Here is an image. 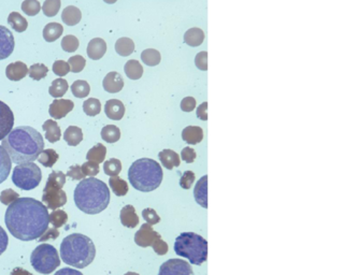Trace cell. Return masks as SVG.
Returning <instances> with one entry per match:
<instances>
[{
  "instance_id": "57",
  "label": "cell",
  "mask_w": 344,
  "mask_h": 275,
  "mask_svg": "<svg viewBox=\"0 0 344 275\" xmlns=\"http://www.w3.org/2000/svg\"><path fill=\"white\" fill-rule=\"evenodd\" d=\"M59 237V231L57 228H47V230L38 240L39 242H45L47 240H55Z\"/></svg>"
},
{
  "instance_id": "2",
  "label": "cell",
  "mask_w": 344,
  "mask_h": 275,
  "mask_svg": "<svg viewBox=\"0 0 344 275\" xmlns=\"http://www.w3.org/2000/svg\"><path fill=\"white\" fill-rule=\"evenodd\" d=\"M16 164L33 162L44 148L43 137L32 127L19 126L12 129L1 145Z\"/></svg>"
},
{
  "instance_id": "3",
  "label": "cell",
  "mask_w": 344,
  "mask_h": 275,
  "mask_svg": "<svg viewBox=\"0 0 344 275\" xmlns=\"http://www.w3.org/2000/svg\"><path fill=\"white\" fill-rule=\"evenodd\" d=\"M77 208L89 215L99 214L110 203V190L105 182L94 176L83 178L74 189Z\"/></svg>"
},
{
  "instance_id": "58",
  "label": "cell",
  "mask_w": 344,
  "mask_h": 275,
  "mask_svg": "<svg viewBox=\"0 0 344 275\" xmlns=\"http://www.w3.org/2000/svg\"><path fill=\"white\" fill-rule=\"evenodd\" d=\"M8 244H9L8 235H6V232L4 231L2 227L0 226V255H2V254L5 252L6 247H8Z\"/></svg>"
},
{
  "instance_id": "47",
  "label": "cell",
  "mask_w": 344,
  "mask_h": 275,
  "mask_svg": "<svg viewBox=\"0 0 344 275\" xmlns=\"http://www.w3.org/2000/svg\"><path fill=\"white\" fill-rule=\"evenodd\" d=\"M53 72L59 78L66 77V75L70 72V66H69L68 61L56 60L53 64Z\"/></svg>"
},
{
  "instance_id": "34",
  "label": "cell",
  "mask_w": 344,
  "mask_h": 275,
  "mask_svg": "<svg viewBox=\"0 0 344 275\" xmlns=\"http://www.w3.org/2000/svg\"><path fill=\"white\" fill-rule=\"evenodd\" d=\"M110 187L112 188L114 194L118 197L125 196L128 192V184L125 180H123L120 176L115 175L111 176L109 180Z\"/></svg>"
},
{
  "instance_id": "15",
  "label": "cell",
  "mask_w": 344,
  "mask_h": 275,
  "mask_svg": "<svg viewBox=\"0 0 344 275\" xmlns=\"http://www.w3.org/2000/svg\"><path fill=\"white\" fill-rule=\"evenodd\" d=\"M102 86L106 92L110 94H116L123 89L124 80L119 72H109L102 81Z\"/></svg>"
},
{
  "instance_id": "46",
  "label": "cell",
  "mask_w": 344,
  "mask_h": 275,
  "mask_svg": "<svg viewBox=\"0 0 344 275\" xmlns=\"http://www.w3.org/2000/svg\"><path fill=\"white\" fill-rule=\"evenodd\" d=\"M68 64L70 66V71L73 73H79L85 68L86 60L81 55H74V56L68 59Z\"/></svg>"
},
{
  "instance_id": "50",
  "label": "cell",
  "mask_w": 344,
  "mask_h": 275,
  "mask_svg": "<svg viewBox=\"0 0 344 275\" xmlns=\"http://www.w3.org/2000/svg\"><path fill=\"white\" fill-rule=\"evenodd\" d=\"M142 216L143 218L146 219V222L149 224V225H156L161 222V217L157 215V213L155 210L153 209H144L142 211Z\"/></svg>"
},
{
  "instance_id": "52",
  "label": "cell",
  "mask_w": 344,
  "mask_h": 275,
  "mask_svg": "<svg viewBox=\"0 0 344 275\" xmlns=\"http://www.w3.org/2000/svg\"><path fill=\"white\" fill-rule=\"evenodd\" d=\"M195 182V173L192 171H185L180 180V186L183 189H189Z\"/></svg>"
},
{
  "instance_id": "40",
  "label": "cell",
  "mask_w": 344,
  "mask_h": 275,
  "mask_svg": "<svg viewBox=\"0 0 344 275\" xmlns=\"http://www.w3.org/2000/svg\"><path fill=\"white\" fill-rule=\"evenodd\" d=\"M103 171L109 176L119 175L122 171V162L116 158H111L103 163Z\"/></svg>"
},
{
  "instance_id": "51",
  "label": "cell",
  "mask_w": 344,
  "mask_h": 275,
  "mask_svg": "<svg viewBox=\"0 0 344 275\" xmlns=\"http://www.w3.org/2000/svg\"><path fill=\"white\" fill-rule=\"evenodd\" d=\"M195 65L198 69H200L201 71L208 70V52H199L195 57Z\"/></svg>"
},
{
  "instance_id": "39",
  "label": "cell",
  "mask_w": 344,
  "mask_h": 275,
  "mask_svg": "<svg viewBox=\"0 0 344 275\" xmlns=\"http://www.w3.org/2000/svg\"><path fill=\"white\" fill-rule=\"evenodd\" d=\"M83 111L88 116H96L101 111V103L96 98H88L83 103Z\"/></svg>"
},
{
  "instance_id": "14",
  "label": "cell",
  "mask_w": 344,
  "mask_h": 275,
  "mask_svg": "<svg viewBox=\"0 0 344 275\" xmlns=\"http://www.w3.org/2000/svg\"><path fill=\"white\" fill-rule=\"evenodd\" d=\"M74 108L73 101L69 99H55L49 108V113L54 120H61Z\"/></svg>"
},
{
  "instance_id": "29",
  "label": "cell",
  "mask_w": 344,
  "mask_h": 275,
  "mask_svg": "<svg viewBox=\"0 0 344 275\" xmlns=\"http://www.w3.org/2000/svg\"><path fill=\"white\" fill-rule=\"evenodd\" d=\"M124 71H125L127 78L130 80H139L143 75V67L136 59L128 60L124 66Z\"/></svg>"
},
{
  "instance_id": "43",
  "label": "cell",
  "mask_w": 344,
  "mask_h": 275,
  "mask_svg": "<svg viewBox=\"0 0 344 275\" xmlns=\"http://www.w3.org/2000/svg\"><path fill=\"white\" fill-rule=\"evenodd\" d=\"M60 5H61L60 0H45L41 10L43 11L45 16L53 17L58 13Z\"/></svg>"
},
{
  "instance_id": "22",
  "label": "cell",
  "mask_w": 344,
  "mask_h": 275,
  "mask_svg": "<svg viewBox=\"0 0 344 275\" xmlns=\"http://www.w3.org/2000/svg\"><path fill=\"white\" fill-rule=\"evenodd\" d=\"M61 19L67 26H75L82 19V13L80 9L74 5H68L61 13Z\"/></svg>"
},
{
  "instance_id": "60",
  "label": "cell",
  "mask_w": 344,
  "mask_h": 275,
  "mask_svg": "<svg viewBox=\"0 0 344 275\" xmlns=\"http://www.w3.org/2000/svg\"><path fill=\"white\" fill-rule=\"evenodd\" d=\"M54 275H83V274H82V272H80L78 270L71 269V268H63V269H60Z\"/></svg>"
},
{
  "instance_id": "44",
  "label": "cell",
  "mask_w": 344,
  "mask_h": 275,
  "mask_svg": "<svg viewBox=\"0 0 344 275\" xmlns=\"http://www.w3.org/2000/svg\"><path fill=\"white\" fill-rule=\"evenodd\" d=\"M68 221V215L65 211L54 210L50 214V223L53 225L54 228H60Z\"/></svg>"
},
{
  "instance_id": "48",
  "label": "cell",
  "mask_w": 344,
  "mask_h": 275,
  "mask_svg": "<svg viewBox=\"0 0 344 275\" xmlns=\"http://www.w3.org/2000/svg\"><path fill=\"white\" fill-rule=\"evenodd\" d=\"M81 169L85 176H95L99 173V163L87 160L82 164Z\"/></svg>"
},
{
  "instance_id": "5",
  "label": "cell",
  "mask_w": 344,
  "mask_h": 275,
  "mask_svg": "<svg viewBox=\"0 0 344 275\" xmlns=\"http://www.w3.org/2000/svg\"><path fill=\"white\" fill-rule=\"evenodd\" d=\"M163 176L161 164L150 158L136 160L128 170L130 184L135 189L142 192H150L160 187Z\"/></svg>"
},
{
  "instance_id": "26",
  "label": "cell",
  "mask_w": 344,
  "mask_h": 275,
  "mask_svg": "<svg viewBox=\"0 0 344 275\" xmlns=\"http://www.w3.org/2000/svg\"><path fill=\"white\" fill-rule=\"evenodd\" d=\"M64 32V26L59 23H49L43 28V38L46 42H54L61 37Z\"/></svg>"
},
{
  "instance_id": "35",
  "label": "cell",
  "mask_w": 344,
  "mask_h": 275,
  "mask_svg": "<svg viewBox=\"0 0 344 275\" xmlns=\"http://www.w3.org/2000/svg\"><path fill=\"white\" fill-rule=\"evenodd\" d=\"M58 158H59L58 154L55 152L54 149L47 148V149H43L42 152H41V154L37 158V160L45 168H52L58 160Z\"/></svg>"
},
{
  "instance_id": "11",
  "label": "cell",
  "mask_w": 344,
  "mask_h": 275,
  "mask_svg": "<svg viewBox=\"0 0 344 275\" xmlns=\"http://www.w3.org/2000/svg\"><path fill=\"white\" fill-rule=\"evenodd\" d=\"M14 125V114L8 105L0 101V140L10 134Z\"/></svg>"
},
{
  "instance_id": "53",
  "label": "cell",
  "mask_w": 344,
  "mask_h": 275,
  "mask_svg": "<svg viewBox=\"0 0 344 275\" xmlns=\"http://www.w3.org/2000/svg\"><path fill=\"white\" fill-rule=\"evenodd\" d=\"M152 247H153L154 252L160 256L166 255V254L168 253V250H169L168 244L165 242V241H163L161 238L154 241V243L152 244Z\"/></svg>"
},
{
  "instance_id": "61",
  "label": "cell",
  "mask_w": 344,
  "mask_h": 275,
  "mask_svg": "<svg viewBox=\"0 0 344 275\" xmlns=\"http://www.w3.org/2000/svg\"><path fill=\"white\" fill-rule=\"evenodd\" d=\"M10 275H33V274L22 269V268H15V269H13Z\"/></svg>"
},
{
  "instance_id": "1",
  "label": "cell",
  "mask_w": 344,
  "mask_h": 275,
  "mask_svg": "<svg viewBox=\"0 0 344 275\" xmlns=\"http://www.w3.org/2000/svg\"><path fill=\"white\" fill-rule=\"evenodd\" d=\"M4 223L11 235L20 241L38 240L49 228L47 208L33 198H18L9 204Z\"/></svg>"
},
{
  "instance_id": "56",
  "label": "cell",
  "mask_w": 344,
  "mask_h": 275,
  "mask_svg": "<svg viewBox=\"0 0 344 275\" xmlns=\"http://www.w3.org/2000/svg\"><path fill=\"white\" fill-rule=\"evenodd\" d=\"M196 152H195V149H192L191 147H184L183 150H182V153H181V157H182V159L185 161V162H187V163H192L195 161L196 159Z\"/></svg>"
},
{
  "instance_id": "12",
  "label": "cell",
  "mask_w": 344,
  "mask_h": 275,
  "mask_svg": "<svg viewBox=\"0 0 344 275\" xmlns=\"http://www.w3.org/2000/svg\"><path fill=\"white\" fill-rule=\"evenodd\" d=\"M160 238H161L160 233H157L152 228V226L147 223V224H143L141 226V228L136 232L135 242L137 245H139L141 247H149V246H152L154 241Z\"/></svg>"
},
{
  "instance_id": "49",
  "label": "cell",
  "mask_w": 344,
  "mask_h": 275,
  "mask_svg": "<svg viewBox=\"0 0 344 275\" xmlns=\"http://www.w3.org/2000/svg\"><path fill=\"white\" fill-rule=\"evenodd\" d=\"M18 198H19V195L17 194V192L9 188V189L1 191V195H0V202L4 205H9L12 202L17 200Z\"/></svg>"
},
{
  "instance_id": "62",
  "label": "cell",
  "mask_w": 344,
  "mask_h": 275,
  "mask_svg": "<svg viewBox=\"0 0 344 275\" xmlns=\"http://www.w3.org/2000/svg\"><path fill=\"white\" fill-rule=\"evenodd\" d=\"M103 1H105L108 4H113V3H115L116 1H118V0H103Z\"/></svg>"
},
{
  "instance_id": "32",
  "label": "cell",
  "mask_w": 344,
  "mask_h": 275,
  "mask_svg": "<svg viewBox=\"0 0 344 275\" xmlns=\"http://www.w3.org/2000/svg\"><path fill=\"white\" fill-rule=\"evenodd\" d=\"M8 23L16 32H24L28 27L27 19L23 17V15H20L18 12L10 13L8 16Z\"/></svg>"
},
{
  "instance_id": "28",
  "label": "cell",
  "mask_w": 344,
  "mask_h": 275,
  "mask_svg": "<svg viewBox=\"0 0 344 275\" xmlns=\"http://www.w3.org/2000/svg\"><path fill=\"white\" fill-rule=\"evenodd\" d=\"M64 140L68 145L77 146L83 140V133L82 129L77 126H69L64 133Z\"/></svg>"
},
{
  "instance_id": "24",
  "label": "cell",
  "mask_w": 344,
  "mask_h": 275,
  "mask_svg": "<svg viewBox=\"0 0 344 275\" xmlns=\"http://www.w3.org/2000/svg\"><path fill=\"white\" fill-rule=\"evenodd\" d=\"M42 129L45 132V139L50 143L58 142L61 137L60 128L58 124L53 120H47L42 125Z\"/></svg>"
},
{
  "instance_id": "33",
  "label": "cell",
  "mask_w": 344,
  "mask_h": 275,
  "mask_svg": "<svg viewBox=\"0 0 344 275\" xmlns=\"http://www.w3.org/2000/svg\"><path fill=\"white\" fill-rule=\"evenodd\" d=\"M106 155H107L106 146L101 143H97L94 147H92L88 150L86 155V159L89 161L101 163L103 162V160H105Z\"/></svg>"
},
{
  "instance_id": "36",
  "label": "cell",
  "mask_w": 344,
  "mask_h": 275,
  "mask_svg": "<svg viewBox=\"0 0 344 275\" xmlns=\"http://www.w3.org/2000/svg\"><path fill=\"white\" fill-rule=\"evenodd\" d=\"M101 138L108 143H115L121 139V130L114 125H107L101 130Z\"/></svg>"
},
{
  "instance_id": "13",
  "label": "cell",
  "mask_w": 344,
  "mask_h": 275,
  "mask_svg": "<svg viewBox=\"0 0 344 275\" xmlns=\"http://www.w3.org/2000/svg\"><path fill=\"white\" fill-rule=\"evenodd\" d=\"M15 41L12 32L0 25V60L8 58L14 51Z\"/></svg>"
},
{
  "instance_id": "37",
  "label": "cell",
  "mask_w": 344,
  "mask_h": 275,
  "mask_svg": "<svg viewBox=\"0 0 344 275\" xmlns=\"http://www.w3.org/2000/svg\"><path fill=\"white\" fill-rule=\"evenodd\" d=\"M141 60L143 64L150 67H155L161 63L162 56L161 53L155 49H147L141 53Z\"/></svg>"
},
{
  "instance_id": "7",
  "label": "cell",
  "mask_w": 344,
  "mask_h": 275,
  "mask_svg": "<svg viewBox=\"0 0 344 275\" xmlns=\"http://www.w3.org/2000/svg\"><path fill=\"white\" fill-rule=\"evenodd\" d=\"M66 184V175L61 171H53L47 177L43 189L42 202L50 210H57L67 202L66 192L61 189Z\"/></svg>"
},
{
  "instance_id": "9",
  "label": "cell",
  "mask_w": 344,
  "mask_h": 275,
  "mask_svg": "<svg viewBox=\"0 0 344 275\" xmlns=\"http://www.w3.org/2000/svg\"><path fill=\"white\" fill-rule=\"evenodd\" d=\"M42 180V172L33 162L20 163L13 170L12 182L23 190H31L38 187Z\"/></svg>"
},
{
  "instance_id": "25",
  "label": "cell",
  "mask_w": 344,
  "mask_h": 275,
  "mask_svg": "<svg viewBox=\"0 0 344 275\" xmlns=\"http://www.w3.org/2000/svg\"><path fill=\"white\" fill-rule=\"evenodd\" d=\"M204 40V32L198 27H192L184 34V42L189 46L196 47L201 45Z\"/></svg>"
},
{
  "instance_id": "42",
  "label": "cell",
  "mask_w": 344,
  "mask_h": 275,
  "mask_svg": "<svg viewBox=\"0 0 344 275\" xmlns=\"http://www.w3.org/2000/svg\"><path fill=\"white\" fill-rule=\"evenodd\" d=\"M47 72H49V68H47L45 65L34 64L29 68L28 75H29V78H31L34 81H40L46 77Z\"/></svg>"
},
{
  "instance_id": "19",
  "label": "cell",
  "mask_w": 344,
  "mask_h": 275,
  "mask_svg": "<svg viewBox=\"0 0 344 275\" xmlns=\"http://www.w3.org/2000/svg\"><path fill=\"white\" fill-rule=\"evenodd\" d=\"M194 197L196 202L202 206L208 208V176L204 175L196 184L194 189Z\"/></svg>"
},
{
  "instance_id": "45",
  "label": "cell",
  "mask_w": 344,
  "mask_h": 275,
  "mask_svg": "<svg viewBox=\"0 0 344 275\" xmlns=\"http://www.w3.org/2000/svg\"><path fill=\"white\" fill-rule=\"evenodd\" d=\"M79 40L75 36L72 34H68L65 36L61 40V49H63L67 53H73L78 50L79 47Z\"/></svg>"
},
{
  "instance_id": "41",
  "label": "cell",
  "mask_w": 344,
  "mask_h": 275,
  "mask_svg": "<svg viewBox=\"0 0 344 275\" xmlns=\"http://www.w3.org/2000/svg\"><path fill=\"white\" fill-rule=\"evenodd\" d=\"M20 8H22V11L26 15L34 16L41 11L42 6H41L39 0H24Z\"/></svg>"
},
{
  "instance_id": "31",
  "label": "cell",
  "mask_w": 344,
  "mask_h": 275,
  "mask_svg": "<svg viewBox=\"0 0 344 275\" xmlns=\"http://www.w3.org/2000/svg\"><path fill=\"white\" fill-rule=\"evenodd\" d=\"M68 88H69L68 82L63 78H59L52 82V84L49 88V94L53 98H56V99L61 98L67 93Z\"/></svg>"
},
{
  "instance_id": "4",
  "label": "cell",
  "mask_w": 344,
  "mask_h": 275,
  "mask_svg": "<svg viewBox=\"0 0 344 275\" xmlns=\"http://www.w3.org/2000/svg\"><path fill=\"white\" fill-rule=\"evenodd\" d=\"M96 256L93 241L81 233H72L60 244V257L63 263L75 269H84L91 265Z\"/></svg>"
},
{
  "instance_id": "17",
  "label": "cell",
  "mask_w": 344,
  "mask_h": 275,
  "mask_svg": "<svg viewBox=\"0 0 344 275\" xmlns=\"http://www.w3.org/2000/svg\"><path fill=\"white\" fill-rule=\"evenodd\" d=\"M105 113L110 120L121 121L125 115V106L121 100L110 99L106 102Z\"/></svg>"
},
{
  "instance_id": "20",
  "label": "cell",
  "mask_w": 344,
  "mask_h": 275,
  "mask_svg": "<svg viewBox=\"0 0 344 275\" xmlns=\"http://www.w3.org/2000/svg\"><path fill=\"white\" fill-rule=\"evenodd\" d=\"M120 218H121L122 225L127 227V228H132V229L136 228L138 224H139V217H138L137 215L136 209L130 204L125 205L121 210Z\"/></svg>"
},
{
  "instance_id": "27",
  "label": "cell",
  "mask_w": 344,
  "mask_h": 275,
  "mask_svg": "<svg viewBox=\"0 0 344 275\" xmlns=\"http://www.w3.org/2000/svg\"><path fill=\"white\" fill-rule=\"evenodd\" d=\"M12 168V161L6 150L0 145V184L8 178Z\"/></svg>"
},
{
  "instance_id": "23",
  "label": "cell",
  "mask_w": 344,
  "mask_h": 275,
  "mask_svg": "<svg viewBox=\"0 0 344 275\" xmlns=\"http://www.w3.org/2000/svg\"><path fill=\"white\" fill-rule=\"evenodd\" d=\"M158 157H160L163 166L168 170H172L173 168L180 166V156L174 150L164 149L158 154Z\"/></svg>"
},
{
  "instance_id": "55",
  "label": "cell",
  "mask_w": 344,
  "mask_h": 275,
  "mask_svg": "<svg viewBox=\"0 0 344 275\" xmlns=\"http://www.w3.org/2000/svg\"><path fill=\"white\" fill-rule=\"evenodd\" d=\"M196 108V99L192 97H185L181 101V110L183 112H191Z\"/></svg>"
},
{
  "instance_id": "54",
  "label": "cell",
  "mask_w": 344,
  "mask_h": 275,
  "mask_svg": "<svg viewBox=\"0 0 344 275\" xmlns=\"http://www.w3.org/2000/svg\"><path fill=\"white\" fill-rule=\"evenodd\" d=\"M66 176H69L73 181H81L85 177L84 173L82 172L81 167L78 166V164H75V166H72L70 169H69Z\"/></svg>"
},
{
  "instance_id": "38",
  "label": "cell",
  "mask_w": 344,
  "mask_h": 275,
  "mask_svg": "<svg viewBox=\"0 0 344 275\" xmlns=\"http://www.w3.org/2000/svg\"><path fill=\"white\" fill-rule=\"evenodd\" d=\"M71 93L77 98H85L91 93V86L86 81L78 80L72 83Z\"/></svg>"
},
{
  "instance_id": "10",
  "label": "cell",
  "mask_w": 344,
  "mask_h": 275,
  "mask_svg": "<svg viewBox=\"0 0 344 275\" xmlns=\"http://www.w3.org/2000/svg\"><path fill=\"white\" fill-rule=\"evenodd\" d=\"M158 275H194V272L185 260L169 259L161 266Z\"/></svg>"
},
{
  "instance_id": "30",
  "label": "cell",
  "mask_w": 344,
  "mask_h": 275,
  "mask_svg": "<svg viewBox=\"0 0 344 275\" xmlns=\"http://www.w3.org/2000/svg\"><path fill=\"white\" fill-rule=\"evenodd\" d=\"M115 51L123 57H127L135 52V43L130 38H120L115 43Z\"/></svg>"
},
{
  "instance_id": "8",
  "label": "cell",
  "mask_w": 344,
  "mask_h": 275,
  "mask_svg": "<svg viewBox=\"0 0 344 275\" xmlns=\"http://www.w3.org/2000/svg\"><path fill=\"white\" fill-rule=\"evenodd\" d=\"M30 264L40 274H51L60 266L58 252L53 245L40 244L31 253Z\"/></svg>"
},
{
  "instance_id": "63",
  "label": "cell",
  "mask_w": 344,
  "mask_h": 275,
  "mask_svg": "<svg viewBox=\"0 0 344 275\" xmlns=\"http://www.w3.org/2000/svg\"><path fill=\"white\" fill-rule=\"evenodd\" d=\"M124 275H139V274L135 273V272H127L126 274H124Z\"/></svg>"
},
{
  "instance_id": "6",
  "label": "cell",
  "mask_w": 344,
  "mask_h": 275,
  "mask_svg": "<svg viewBox=\"0 0 344 275\" xmlns=\"http://www.w3.org/2000/svg\"><path fill=\"white\" fill-rule=\"evenodd\" d=\"M174 252L190 264L201 266L208 257V242L197 233L183 232L175 239Z\"/></svg>"
},
{
  "instance_id": "21",
  "label": "cell",
  "mask_w": 344,
  "mask_h": 275,
  "mask_svg": "<svg viewBox=\"0 0 344 275\" xmlns=\"http://www.w3.org/2000/svg\"><path fill=\"white\" fill-rule=\"evenodd\" d=\"M182 139L191 145H196L203 139V130L198 126H188L183 129Z\"/></svg>"
},
{
  "instance_id": "18",
  "label": "cell",
  "mask_w": 344,
  "mask_h": 275,
  "mask_svg": "<svg viewBox=\"0 0 344 275\" xmlns=\"http://www.w3.org/2000/svg\"><path fill=\"white\" fill-rule=\"evenodd\" d=\"M28 67L22 61H15L6 66L5 68V75L10 81L17 82L23 80L27 74H28Z\"/></svg>"
},
{
  "instance_id": "59",
  "label": "cell",
  "mask_w": 344,
  "mask_h": 275,
  "mask_svg": "<svg viewBox=\"0 0 344 275\" xmlns=\"http://www.w3.org/2000/svg\"><path fill=\"white\" fill-rule=\"evenodd\" d=\"M208 102H203L197 108V116L201 121H208Z\"/></svg>"
},
{
  "instance_id": "16",
  "label": "cell",
  "mask_w": 344,
  "mask_h": 275,
  "mask_svg": "<svg viewBox=\"0 0 344 275\" xmlns=\"http://www.w3.org/2000/svg\"><path fill=\"white\" fill-rule=\"evenodd\" d=\"M107 52V43L106 41L101 38H95L89 41L87 45L86 53L88 57L93 60L101 59Z\"/></svg>"
}]
</instances>
